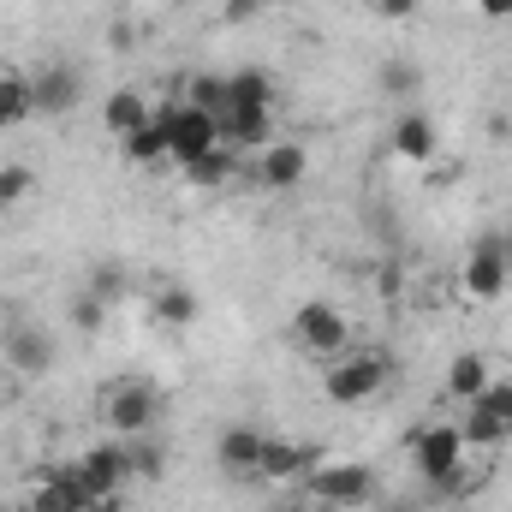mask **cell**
Wrapping results in <instances>:
<instances>
[{
    "mask_svg": "<svg viewBox=\"0 0 512 512\" xmlns=\"http://www.w3.org/2000/svg\"><path fill=\"white\" fill-rule=\"evenodd\" d=\"M6 352H12V364H18L24 376H42V370L54 364V334L36 328V322H18V328L6 334Z\"/></svg>",
    "mask_w": 512,
    "mask_h": 512,
    "instance_id": "15",
    "label": "cell"
},
{
    "mask_svg": "<svg viewBox=\"0 0 512 512\" xmlns=\"http://www.w3.org/2000/svg\"><path fill=\"white\" fill-rule=\"evenodd\" d=\"M221 131L233 149H268L274 143V108H233L221 120Z\"/></svg>",
    "mask_w": 512,
    "mask_h": 512,
    "instance_id": "18",
    "label": "cell"
},
{
    "mask_svg": "<svg viewBox=\"0 0 512 512\" xmlns=\"http://www.w3.org/2000/svg\"><path fill=\"white\" fill-rule=\"evenodd\" d=\"M102 126H108V137H131V131L155 126V102L143 90H114L102 102Z\"/></svg>",
    "mask_w": 512,
    "mask_h": 512,
    "instance_id": "14",
    "label": "cell"
},
{
    "mask_svg": "<svg viewBox=\"0 0 512 512\" xmlns=\"http://www.w3.org/2000/svg\"><path fill=\"white\" fill-rule=\"evenodd\" d=\"M155 131L167 137L173 167H185V161H197V155H209V149H221V143H227L221 120H215V114H203V108H197V102H185V96L155 102Z\"/></svg>",
    "mask_w": 512,
    "mask_h": 512,
    "instance_id": "3",
    "label": "cell"
},
{
    "mask_svg": "<svg viewBox=\"0 0 512 512\" xmlns=\"http://www.w3.org/2000/svg\"><path fill=\"white\" fill-rule=\"evenodd\" d=\"M197 310H203V304H197L191 286H161V292H155V316H161L167 328H191Z\"/></svg>",
    "mask_w": 512,
    "mask_h": 512,
    "instance_id": "21",
    "label": "cell"
},
{
    "mask_svg": "<svg viewBox=\"0 0 512 512\" xmlns=\"http://www.w3.org/2000/svg\"><path fill=\"white\" fill-rule=\"evenodd\" d=\"M471 405H483V411H495V417H512V382H501V376H495V382L483 387Z\"/></svg>",
    "mask_w": 512,
    "mask_h": 512,
    "instance_id": "27",
    "label": "cell"
},
{
    "mask_svg": "<svg viewBox=\"0 0 512 512\" xmlns=\"http://www.w3.org/2000/svg\"><path fill=\"white\" fill-rule=\"evenodd\" d=\"M30 96H36V120H66L84 102V72L78 66H36Z\"/></svg>",
    "mask_w": 512,
    "mask_h": 512,
    "instance_id": "9",
    "label": "cell"
},
{
    "mask_svg": "<svg viewBox=\"0 0 512 512\" xmlns=\"http://www.w3.org/2000/svg\"><path fill=\"white\" fill-rule=\"evenodd\" d=\"M477 12H483V18H495V24H507V18H512V0H477Z\"/></svg>",
    "mask_w": 512,
    "mask_h": 512,
    "instance_id": "30",
    "label": "cell"
},
{
    "mask_svg": "<svg viewBox=\"0 0 512 512\" xmlns=\"http://www.w3.org/2000/svg\"><path fill=\"white\" fill-rule=\"evenodd\" d=\"M280 512H316V507L310 501H292V507H280Z\"/></svg>",
    "mask_w": 512,
    "mask_h": 512,
    "instance_id": "33",
    "label": "cell"
},
{
    "mask_svg": "<svg viewBox=\"0 0 512 512\" xmlns=\"http://www.w3.org/2000/svg\"><path fill=\"white\" fill-rule=\"evenodd\" d=\"M376 512H423V507H417V501H382Z\"/></svg>",
    "mask_w": 512,
    "mask_h": 512,
    "instance_id": "31",
    "label": "cell"
},
{
    "mask_svg": "<svg viewBox=\"0 0 512 512\" xmlns=\"http://www.w3.org/2000/svg\"><path fill=\"white\" fill-rule=\"evenodd\" d=\"M262 6H268V0H227V6H221V18H227V24H251Z\"/></svg>",
    "mask_w": 512,
    "mask_h": 512,
    "instance_id": "28",
    "label": "cell"
},
{
    "mask_svg": "<svg viewBox=\"0 0 512 512\" xmlns=\"http://www.w3.org/2000/svg\"><path fill=\"white\" fill-rule=\"evenodd\" d=\"M24 120H36L30 72H12V66H0V131H18Z\"/></svg>",
    "mask_w": 512,
    "mask_h": 512,
    "instance_id": "17",
    "label": "cell"
},
{
    "mask_svg": "<svg viewBox=\"0 0 512 512\" xmlns=\"http://www.w3.org/2000/svg\"><path fill=\"white\" fill-rule=\"evenodd\" d=\"M30 197H36V173H30L24 161H0V215L24 209Z\"/></svg>",
    "mask_w": 512,
    "mask_h": 512,
    "instance_id": "22",
    "label": "cell"
},
{
    "mask_svg": "<svg viewBox=\"0 0 512 512\" xmlns=\"http://www.w3.org/2000/svg\"><path fill=\"white\" fill-rule=\"evenodd\" d=\"M233 108H274V84L262 78V72H233L227 78V114ZM221 114V120H227Z\"/></svg>",
    "mask_w": 512,
    "mask_h": 512,
    "instance_id": "20",
    "label": "cell"
},
{
    "mask_svg": "<svg viewBox=\"0 0 512 512\" xmlns=\"http://www.w3.org/2000/svg\"><path fill=\"white\" fill-rule=\"evenodd\" d=\"M417 0H376V18H411Z\"/></svg>",
    "mask_w": 512,
    "mask_h": 512,
    "instance_id": "29",
    "label": "cell"
},
{
    "mask_svg": "<svg viewBox=\"0 0 512 512\" xmlns=\"http://www.w3.org/2000/svg\"><path fill=\"white\" fill-rule=\"evenodd\" d=\"M251 167H256V185H268V191H298L304 173H310V149L292 143V137H274L268 149H256Z\"/></svg>",
    "mask_w": 512,
    "mask_h": 512,
    "instance_id": "10",
    "label": "cell"
},
{
    "mask_svg": "<svg viewBox=\"0 0 512 512\" xmlns=\"http://www.w3.org/2000/svg\"><path fill=\"white\" fill-rule=\"evenodd\" d=\"M382 90H387V96H411V90H417L411 60H387V66H382Z\"/></svg>",
    "mask_w": 512,
    "mask_h": 512,
    "instance_id": "26",
    "label": "cell"
},
{
    "mask_svg": "<svg viewBox=\"0 0 512 512\" xmlns=\"http://www.w3.org/2000/svg\"><path fill=\"white\" fill-rule=\"evenodd\" d=\"M185 102H197L203 114H215V120H221V114H227V78H209V72H197V78L185 84Z\"/></svg>",
    "mask_w": 512,
    "mask_h": 512,
    "instance_id": "24",
    "label": "cell"
},
{
    "mask_svg": "<svg viewBox=\"0 0 512 512\" xmlns=\"http://www.w3.org/2000/svg\"><path fill=\"white\" fill-rule=\"evenodd\" d=\"M262 447H268V435H262V429H251V423H233V429H221L215 459H221V471H227V477H251V483H256Z\"/></svg>",
    "mask_w": 512,
    "mask_h": 512,
    "instance_id": "12",
    "label": "cell"
},
{
    "mask_svg": "<svg viewBox=\"0 0 512 512\" xmlns=\"http://www.w3.org/2000/svg\"><path fill=\"white\" fill-rule=\"evenodd\" d=\"M298 489L316 512H358V507H376L382 477L370 465H358V459H322Z\"/></svg>",
    "mask_w": 512,
    "mask_h": 512,
    "instance_id": "1",
    "label": "cell"
},
{
    "mask_svg": "<svg viewBox=\"0 0 512 512\" xmlns=\"http://www.w3.org/2000/svg\"><path fill=\"white\" fill-rule=\"evenodd\" d=\"M155 417H161V393L149 382H137V376H120V382H108L96 393V423L114 441H143L155 429Z\"/></svg>",
    "mask_w": 512,
    "mask_h": 512,
    "instance_id": "2",
    "label": "cell"
},
{
    "mask_svg": "<svg viewBox=\"0 0 512 512\" xmlns=\"http://www.w3.org/2000/svg\"><path fill=\"white\" fill-rule=\"evenodd\" d=\"M459 435H465L471 453H495V447H507L512 441V417H495V411H483V405H465Z\"/></svg>",
    "mask_w": 512,
    "mask_h": 512,
    "instance_id": "16",
    "label": "cell"
},
{
    "mask_svg": "<svg viewBox=\"0 0 512 512\" xmlns=\"http://www.w3.org/2000/svg\"><path fill=\"white\" fill-rule=\"evenodd\" d=\"M6 316H12V304H6V292H0V328H6Z\"/></svg>",
    "mask_w": 512,
    "mask_h": 512,
    "instance_id": "34",
    "label": "cell"
},
{
    "mask_svg": "<svg viewBox=\"0 0 512 512\" xmlns=\"http://www.w3.org/2000/svg\"><path fill=\"white\" fill-rule=\"evenodd\" d=\"M108 310H114L108 298H96V292H78V304H72V328H78V334H96V328L108 322Z\"/></svg>",
    "mask_w": 512,
    "mask_h": 512,
    "instance_id": "25",
    "label": "cell"
},
{
    "mask_svg": "<svg viewBox=\"0 0 512 512\" xmlns=\"http://www.w3.org/2000/svg\"><path fill=\"white\" fill-rule=\"evenodd\" d=\"M292 346H298L304 358H316V364H334V358L352 352V322H346L328 298H304V304L292 310Z\"/></svg>",
    "mask_w": 512,
    "mask_h": 512,
    "instance_id": "4",
    "label": "cell"
},
{
    "mask_svg": "<svg viewBox=\"0 0 512 512\" xmlns=\"http://www.w3.org/2000/svg\"><path fill=\"white\" fill-rule=\"evenodd\" d=\"M507 280H512V256L501 239H477L471 251L459 256V274H453V286H459L465 304H495L507 292Z\"/></svg>",
    "mask_w": 512,
    "mask_h": 512,
    "instance_id": "6",
    "label": "cell"
},
{
    "mask_svg": "<svg viewBox=\"0 0 512 512\" xmlns=\"http://www.w3.org/2000/svg\"><path fill=\"white\" fill-rule=\"evenodd\" d=\"M495 239H501V245H507V256H512V215H507V227H501V233H495Z\"/></svg>",
    "mask_w": 512,
    "mask_h": 512,
    "instance_id": "32",
    "label": "cell"
},
{
    "mask_svg": "<svg viewBox=\"0 0 512 512\" xmlns=\"http://www.w3.org/2000/svg\"><path fill=\"white\" fill-rule=\"evenodd\" d=\"M120 149H126L131 167H161V161H173V155H167V137H161L155 126H143V131H131V137H120Z\"/></svg>",
    "mask_w": 512,
    "mask_h": 512,
    "instance_id": "23",
    "label": "cell"
},
{
    "mask_svg": "<svg viewBox=\"0 0 512 512\" xmlns=\"http://www.w3.org/2000/svg\"><path fill=\"white\" fill-rule=\"evenodd\" d=\"M316 465H322V447H316V441H286V435H268L262 465H256V483H268V489H298Z\"/></svg>",
    "mask_w": 512,
    "mask_h": 512,
    "instance_id": "8",
    "label": "cell"
},
{
    "mask_svg": "<svg viewBox=\"0 0 512 512\" xmlns=\"http://www.w3.org/2000/svg\"><path fill=\"white\" fill-rule=\"evenodd\" d=\"M387 149H393L399 161H411V167H429V161L441 155V131H435L429 114L399 108V114H393V131H387Z\"/></svg>",
    "mask_w": 512,
    "mask_h": 512,
    "instance_id": "11",
    "label": "cell"
},
{
    "mask_svg": "<svg viewBox=\"0 0 512 512\" xmlns=\"http://www.w3.org/2000/svg\"><path fill=\"white\" fill-rule=\"evenodd\" d=\"M489 382H495V364H489L483 352H453V358H447V376H441V399L471 405Z\"/></svg>",
    "mask_w": 512,
    "mask_h": 512,
    "instance_id": "13",
    "label": "cell"
},
{
    "mask_svg": "<svg viewBox=\"0 0 512 512\" xmlns=\"http://www.w3.org/2000/svg\"><path fill=\"white\" fill-rule=\"evenodd\" d=\"M179 173H185L191 185H209V191H215V185H227V179L239 173V149H233V143H221V149H209V155H197V161H185Z\"/></svg>",
    "mask_w": 512,
    "mask_h": 512,
    "instance_id": "19",
    "label": "cell"
},
{
    "mask_svg": "<svg viewBox=\"0 0 512 512\" xmlns=\"http://www.w3.org/2000/svg\"><path fill=\"white\" fill-rule=\"evenodd\" d=\"M72 471H78V483L90 489V501L96 512L114 507L120 495H126L131 483H137V465H131V441H114V435H102L84 459H72Z\"/></svg>",
    "mask_w": 512,
    "mask_h": 512,
    "instance_id": "5",
    "label": "cell"
},
{
    "mask_svg": "<svg viewBox=\"0 0 512 512\" xmlns=\"http://www.w3.org/2000/svg\"><path fill=\"white\" fill-rule=\"evenodd\" d=\"M387 358L376 352H346V358H334L328 364V376H322V393L334 399V405H370L376 393L387 387Z\"/></svg>",
    "mask_w": 512,
    "mask_h": 512,
    "instance_id": "7",
    "label": "cell"
}]
</instances>
